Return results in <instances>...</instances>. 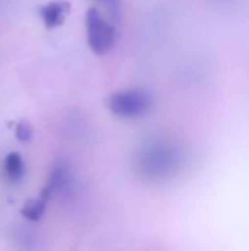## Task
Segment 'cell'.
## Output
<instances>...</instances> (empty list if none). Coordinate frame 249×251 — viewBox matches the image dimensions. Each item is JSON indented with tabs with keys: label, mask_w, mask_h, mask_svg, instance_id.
Segmentation results:
<instances>
[{
	"label": "cell",
	"mask_w": 249,
	"mask_h": 251,
	"mask_svg": "<svg viewBox=\"0 0 249 251\" xmlns=\"http://www.w3.org/2000/svg\"><path fill=\"white\" fill-rule=\"evenodd\" d=\"M85 29L88 46L94 54L104 56L114 47L117 38L116 29L98 9H88L85 15Z\"/></svg>",
	"instance_id": "1"
},
{
	"label": "cell",
	"mask_w": 249,
	"mask_h": 251,
	"mask_svg": "<svg viewBox=\"0 0 249 251\" xmlns=\"http://www.w3.org/2000/svg\"><path fill=\"white\" fill-rule=\"evenodd\" d=\"M109 109L122 118L142 116L153 106L151 94L144 88H128L116 91L109 97Z\"/></svg>",
	"instance_id": "2"
},
{
	"label": "cell",
	"mask_w": 249,
	"mask_h": 251,
	"mask_svg": "<svg viewBox=\"0 0 249 251\" xmlns=\"http://www.w3.org/2000/svg\"><path fill=\"white\" fill-rule=\"evenodd\" d=\"M72 6L68 0H53L44 4L40 9V15L43 19V24L48 29H54L60 25H63L66 16L69 15Z\"/></svg>",
	"instance_id": "3"
},
{
	"label": "cell",
	"mask_w": 249,
	"mask_h": 251,
	"mask_svg": "<svg viewBox=\"0 0 249 251\" xmlns=\"http://www.w3.org/2000/svg\"><path fill=\"white\" fill-rule=\"evenodd\" d=\"M95 1H98L100 4H103L112 13H116L120 9V3H122V0H95Z\"/></svg>",
	"instance_id": "4"
}]
</instances>
